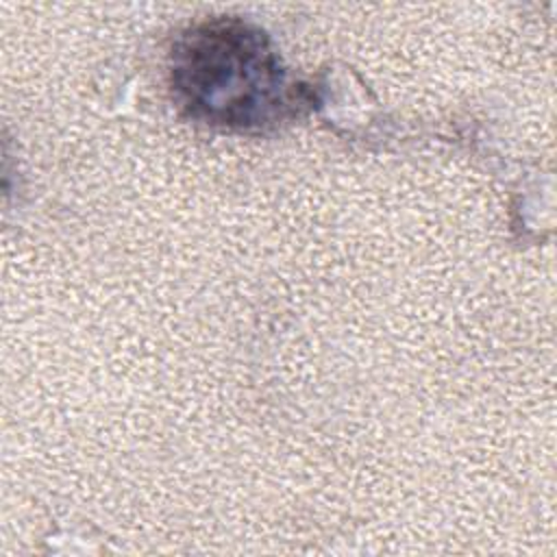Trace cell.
Returning a JSON list of instances; mask_svg holds the SVG:
<instances>
[{"instance_id": "obj_1", "label": "cell", "mask_w": 557, "mask_h": 557, "mask_svg": "<svg viewBox=\"0 0 557 557\" xmlns=\"http://www.w3.org/2000/svg\"><path fill=\"white\" fill-rule=\"evenodd\" d=\"M170 85L189 117L239 133L276 128L315 102L313 89L289 76L268 35L235 17L207 20L178 35Z\"/></svg>"}]
</instances>
